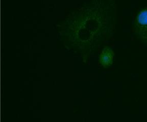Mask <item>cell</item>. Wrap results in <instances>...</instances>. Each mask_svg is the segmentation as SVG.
I'll list each match as a JSON object with an SVG mask.
<instances>
[{"mask_svg":"<svg viewBox=\"0 0 147 122\" xmlns=\"http://www.w3.org/2000/svg\"><path fill=\"white\" fill-rule=\"evenodd\" d=\"M116 18L113 0H91L65 19L61 33L88 57L112 37Z\"/></svg>","mask_w":147,"mask_h":122,"instance_id":"obj_1","label":"cell"},{"mask_svg":"<svg viewBox=\"0 0 147 122\" xmlns=\"http://www.w3.org/2000/svg\"><path fill=\"white\" fill-rule=\"evenodd\" d=\"M133 30L138 39L147 45V7L142 9L136 14Z\"/></svg>","mask_w":147,"mask_h":122,"instance_id":"obj_2","label":"cell"},{"mask_svg":"<svg viewBox=\"0 0 147 122\" xmlns=\"http://www.w3.org/2000/svg\"><path fill=\"white\" fill-rule=\"evenodd\" d=\"M114 58L115 53L113 49L108 46H106L100 55L99 62L103 67L107 68L113 64Z\"/></svg>","mask_w":147,"mask_h":122,"instance_id":"obj_3","label":"cell"}]
</instances>
